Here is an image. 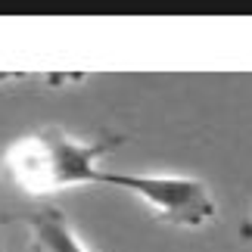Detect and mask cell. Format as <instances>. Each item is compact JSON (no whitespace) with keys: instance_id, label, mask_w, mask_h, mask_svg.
<instances>
[{"instance_id":"obj_1","label":"cell","mask_w":252,"mask_h":252,"mask_svg":"<svg viewBox=\"0 0 252 252\" xmlns=\"http://www.w3.org/2000/svg\"><path fill=\"white\" fill-rule=\"evenodd\" d=\"M122 134L75 137L65 128H37L19 134L0 153V178L28 199H44L63 190L100 184V159L122 147Z\"/></svg>"},{"instance_id":"obj_2","label":"cell","mask_w":252,"mask_h":252,"mask_svg":"<svg viewBox=\"0 0 252 252\" xmlns=\"http://www.w3.org/2000/svg\"><path fill=\"white\" fill-rule=\"evenodd\" d=\"M100 184L134 193L143 209L168 227L199 230L218 215L209 184L187 174H140V171H103Z\"/></svg>"},{"instance_id":"obj_3","label":"cell","mask_w":252,"mask_h":252,"mask_svg":"<svg viewBox=\"0 0 252 252\" xmlns=\"http://www.w3.org/2000/svg\"><path fill=\"white\" fill-rule=\"evenodd\" d=\"M28 230L34 237L37 252H91L87 243L78 237V230L72 227V221L65 218V212L56 206H44L28 215Z\"/></svg>"},{"instance_id":"obj_4","label":"cell","mask_w":252,"mask_h":252,"mask_svg":"<svg viewBox=\"0 0 252 252\" xmlns=\"http://www.w3.org/2000/svg\"><path fill=\"white\" fill-rule=\"evenodd\" d=\"M0 252H6V249H3V243H0Z\"/></svg>"}]
</instances>
